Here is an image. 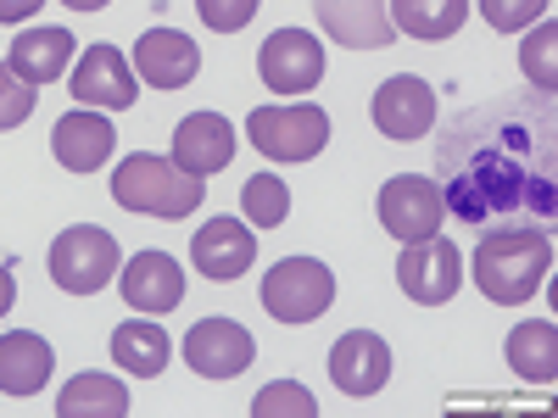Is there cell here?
<instances>
[{"label":"cell","mask_w":558,"mask_h":418,"mask_svg":"<svg viewBox=\"0 0 558 418\" xmlns=\"http://www.w3.org/2000/svg\"><path fill=\"white\" fill-rule=\"evenodd\" d=\"M73 101L78 107H107V112H129L134 107V67H129V57L118 51V45H89V51L78 57V67H73Z\"/></svg>","instance_id":"obj_11"},{"label":"cell","mask_w":558,"mask_h":418,"mask_svg":"<svg viewBox=\"0 0 558 418\" xmlns=\"http://www.w3.org/2000/svg\"><path fill=\"white\" fill-rule=\"evenodd\" d=\"M336 302V273L318 257H286L263 279V307L279 323H318Z\"/></svg>","instance_id":"obj_5"},{"label":"cell","mask_w":558,"mask_h":418,"mask_svg":"<svg viewBox=\"0 0 558 418\" xmlns=\"http://www.w3.org/2000/svg\"><path fill=\"white\" fill-rule=\"evenodd\" d=\"M51 368H57V352L45 335H34V330L0 335V391L7 396H39Z\"/></svg>","instance_id":"obj_20"},{"label":"cell","mask_w":558,"mask_h":418,"mask_svg":"<svg viewBox=\"0 0 558 418\" xmlns=\"http://www.w3.org/2000/svg\"><path fill=\"white\" fill-rule=\"evenodd\" d=\"M57 413L62 418H129V391L107 374H78L57 396Z\"/></svg>","instance_id":"obj_25"},{"label":"cell","mask_w":558,"mask_h":418,"mask_svg":"<svg viewBox=\"0 0 558 418\" xmlns=\"http://www.w3.org/2000/svg\"><path fill=\"white\" fill-rule=\"evenodd\" d=\"M118 268H123V251H118V241L107 235V229H96V223L62 229L57 246H51V279H57V291H68V296L107 291L112 279H118Z\"/></svg>","instance_id":"obj_4"},{"label":"cell","mask_w":558,"mask_h":418,"mask_svg":"<svg viewBox=\"0 0 558 418\" xmlns=\"http://www.w3.org/2000/svg\"><path fill=\"white\" fill-rule=\"evenodd\" d=\"M252 357H257V341L235 318H202L196 330L184 335V362H191L202 380H235L252 368Z\"/></svg>","instance_id":"obj_10"},{"label":"cell","mask_w":558,"mask_h":418,"mask_svg":"<svg viewBox=\"0 0 558 418\" xmlns=\"http://www.w3.org/2000/svg\"><path fill=\"white\" fill-rule=\"evenodd\" d=\"M257 7L263 0H196V12H202V23L213 34H241L257 17Z\"/></svg>","instance_id":"obj_31"},{"label":"cell","mask_w":558,"mask_h":418,"mask_svg":"<svg viewBox=\"0 0 558 418\" xmlns=\"http://www.w3.org/2000/svg\"><path fill=\"white\" fill-rule=\"evenodd\" d=\"M12 302H17V279L12 268H0V312H12Z\"/></svg>","instance_id":"obj_33"},{"label":"cell","mask_w":558,"mask_h":418,"mask_svg":"<svg viewBox=\"0 0 558 418\" xmlns=\"http://www.w3.org/2000/svg\"><path fill=\"white\" fill-rule=\"evenodd\" d=\"M436 190L458 223L558 218V107L547 89L497 96L447 123L436 139Z\"/></svg>","instance_id":"obj_1"},{"label":"cell","mask_w":558,"mask_h":418,"mask_svg":"<svg viewBox=\"0 0 558 418\" xmlns=\"http://www.w3.org/2000/svg\"><path fill=\"white\" fill-rule=\"evenodd\" d=\"M118 285L134 312H173L184 302V268L168 251H134V262L118 268Z\"/></svg>","instance_id":"obj_16"},{"label":"cell","mask_w":558,"mask_h":418,"mask_svg":"<svg viewBox=\"0 0 558 418\" xmlns=\"http://www.w3.org/2000/svg\"><path fill=\"white\" fill-rule=\"evenodd\" d=\"M553 268V235L542 223H502L475 246V285L497 307H525Z\"/></svg>","instance_id":"obj_2"},{"label":"cell","mask_w":558,"mask_h":418,"mask_svg":"<svg viewBox=\"0 0 558 418\" xmlns=\"http://www.w3.org/2000/svg\"><path fill=\"white\" fill-rule=\"evenodd\" d=\"M313 17L347 51H386L397 39L386 0H313Z\"/></svg>","instance_id":"obj_14"},{"label":"cell","mask_w":558,"mask_h":418,"mask_svg":"<svg viewBox=\"0 0 558 418\" xmlns=\"http://www.w3.org/2000/svg\"><path fill=\"white\" fill-rule=\"evenodd\" d=\"M252 418H318V402H313L307 385L279 380V385H263L252 396Z\"/></svg>","instance_id":"obj_27"},{"label":"cell","mask_w":558,"mask_h":418,"mask_svg":"<svg viewBox=\"0 0 558 418\" xmlns=\"http://www.w3.org/2000/svg\"><path fill=\"white\" fill-rule=\"evenodd\" d=\"M28 112H34V84H23L7 62H0V134L28 123Z\"/></svg>","instance_id":"obj_30"},{"label":"cell","mask_w":558,"mask_h":418,"mask_svg":"<svg viewBox=\"0 0 558 418\" xmlns=\"http://www.w3.org/2000/svg\"><path fill=\"white\" fill-rule=\"evenodd\" d=\"M397 285L402 296H413L418 307H447L463 285V257L452 241L430 235V241H413L397 262Z\"/></svg>","instance_id":"obj_9"},{"label":"cell","mask_w":558,"mask_h":418,"mask_svg":"<svg viewBox=\"0 0 558 418\" xmlns=\"http://www.w3.org/2000/svg\"><path fill=\"white\" fill-rule=\"evenodd\" d=\"M62 7H73V12H101V7H112V0H62Z\"/></svg>","instance_id":"obj_34"},{"label":"cell","mask_w":558,"mask_h":418,"mask_svg":"<svg viewBox=\"0 0 558 418\" xmlns=\"http://www.w3.org/2000/svg\"><path fill=\"white\" fill-rule=\"evenodd\" d=\"M191 262L207 273V279H241L252 262H257V241H252V229L235 223V218H213L196 229V241H191Z\"/></svg>","instance_id":"obj_19"},{"label":"cell","mask_w":558,"mask_h":418,"mask_svg":"<svg viewBox=\"0 0 558 418\" xmlns=\"http://www.w3.org/2000/svg\"><path fill=\"white\" fill-rule=\"evenodd\" d=\"M112 357H118L123 374H134V380H157L162 368H168V357H173V341H168L162 323H151V318H129V323H118V330H112Z\"/></svg>","instance_id":"obj_22"},{"label":"cell","mask_w":558,"mask_h":418,"mask_svg":"<svg viewBox=\"0 0 558 418\" xmlns=\"http://www.w3.org/2000/svg\"><path fill=\"white\" fill-rule=\"evenodd\" d=\"M118 146V128L96 112V107H78L68 118H57V134H51V151L68 173H96Z\"/></svg>","instance_id":"obj_18"},{"label":"cell","mask_w":558,"mask_h":418,"mask_svg":"<svg viewBox=\"0 0 558 418\" xmlns=\"http://www.w3.org/2000/svg\"><path fill=\"white\" fill-rule=\"evenodd\" d=\"M45 7V0H0V23H23Z\"/></svg>","instance_id":"obj_32"},{"label":"cell","mask_w":558,"mask_h":418,"mask_svg":"<svg viewBox=\"0 0 558 418\" xmlns=\"http://www.w3.org/2000/svg\"><path fill=\"white\" fill-rule=\"evenodd\" d=\"M202 196H207V179L184 173L162 157H146V151L118 162V173H112V201L123 212H146V218H162V223L191 218L202 207Z\"/></svg>","instance_id":"obj_3"},{"label":"cell","mask_w":558,"mask_h":418,"mask_svg":"<svg viewBox=\"0 0 558 418\" xmlns=\"http://www.w3.org/2000/svg\"><path fill=\"white\" fill-rule=\"evenodd\" d=\"M229 157H235V128H229L223 112H191L173 128V168L207 179V173H223Z\"/></svg>","instance_id":"obj_17"},{"label":"cell","mask_w":558,"mask_h":418,"mask_svg":"<svg viewBox=\"0 0 558 418\" xmlns=\"http://www.w3.org/2000/svg\"><path fill=\"white\" fill-rule=\"evenodd\" d=\"M375 128L386 139H425L436 128V89L413 73H397L375 89Z\"/></svg>","instance_id":"obj_12"},{"label":"cell","mask_w":558,"mask_h":418,"mask_svg":"<svg viewBox=\"0 0 558 418\" xmlns=\"http://www.w3.org/2000/svg\"><path fill=\"white\" fill-rule=\"evenodd\" d=\"M380 223H386V235H397L402 246L441 235L447 201H441V190H436V179H418V173L386 179V190H380Z\"/></svg>","instance_id":"obj_7"},{"label":"cell","mask_w":558,"mask_h":418,"mask_svg":"<svg viewBox=\"0 0 558 418\" xmlns=\"http://www.w3.org/2000/svg\"><path fill=\"white\" fill-rule=\"evenodd\" d=\"M386 12H391V28L408 34V39H447L463 28V17H470V0H386Z\"/></svg>","instance_id":"obj_23"},{"label":"cell","mask_w":558,"mask_h":418,"mask_svg":"<svg viewBox=\"0 0 558 418\" xmlns=\"http://www.w3.org/2000/svg\"><path fill=\"white\" fill-rule=\"evenodd\" d=\"M246 134L268 162H313L330 146V118L324 107H257L246 118Z\"/></svg>","instance_id":"obj_6"},{"label":"cell","mask_w":558,"mask_h":418,"mask_svg":"<svg viewBox=\"0 0 558 418\" xmlns=\"http://www.w3.org/2000/svg\"><path fill=\"white\" fill-rule=\"evenodd\" d=\"M241 212H246V223H257V229H279V223L291 218L286 179H274V173L246 179V184H241Z\"/></svg>","instance_id":"obj_26"},{"label":"cell","mask_w":558,"mask_h":418,"mask_svg":"<svg viewBox=\"0 0 558 418\" xmlns=\"http://www.w3.org/2000/svg\"><path fill=\"white\" fill-rule=\"evenodd\" d=\"M481 17H486L497 34H520V28H531L536 17H547V0H481Z\"/></svg>","instance_id":"obj_29"},{"label":"cell","mask_w":558,"mask_h":418,"mask_svg":"<svg viewBox=\"0 0 558 418\" xmlns=\"http://www.w3.org/2000/svg\"><path fill=\"white\" fill-rule=\"evenodd\" d=\"M508 362H514L520 380L553 385V380H558V330H553V318L520 323V330L508 335Z\"/></svg>","instance_id":"obj_24"},{"label":"cell","mask_w":558,"mask_h":418,"mask_svg":"<svg viewBox=\"0 0 558 418\" xmlns=\"http://www.w3.org/2000/svg\"><path fill=\"white\" fill-rule=\"evenodd\" d=\"M202 73V45L179 28H151L134 39V78H146L151 89H184Z\"/></svg>","instance_id":"obj_13"},{"label":"cell","mask_w":558,"mask_h":418,"mask_svg":"<svg viewBox=\"0 0 558 418\" xmlns=\"http://www.w3.org/2000/svg\"><path fill=\"white\" fill-rule=\"evenodd\" d=\"M330 380L347 396H375L391 380V346L375 330H352L330 346Z\"/></svg>","instance_id":"obj_15"},{"label":"cell","mask_w":558,"mask_h":418,"mask_svg":"<svg viewBox=\"0 0 558 418\" xmlns=\"http://www.w3.org/2000/svg\"><path fill=\"white\" fill-rule=\"evenodd\" d=\"M553 45H558V28L542 17L536 23V34H525V45H520V67H525V78H531V89H558V67H553Z\"/></svg>","instance_id":"obj_28"},{"label":"cell","mask_w":558,"mask_h":418,"mask_svg":"<svg viewBox=\"0 0 558 418\" xmlns=\"http://www.w3.org/2000/svg\"><path fill=\"white\" fill-rule=\"evenodd\" d=\"M68 62H73V34H68V28H28V34L12 39V51H7V67H12L23 84H34V89L51 84V78H62Z\"/></svg>","instance_id":"obj_21"},{"label":"cell","mask_w":558,"mask_h":418,"mask_svg":"<svg viewBox=\"0 0 558 418\" xmlns=\"http://www.w3.org/2000/svg\"><path fill=\"white\" fill-rule=\"evenodd\" d=\"M257 73L274 96H307L324 78V45L307 28H279L257 45Z\"/></svg>","instance_id":"obj_8"}]
</instances>
